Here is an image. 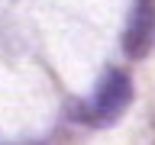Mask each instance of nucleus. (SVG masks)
Returning <instances> with one entry per match:
<instances>
[{
	"instance_id": "nucleus-1",
	"label": "nucleus",
	"mask_w": 155,
	"mask_h": 145,
	"mask_svg": "<svg viewBox=\"0 0 155 145\" xmlns=\"http://www.w3.org/2000/svg\"><path fill=\"white\" fill-rule=\"evenodd\" d=\"M129 100H133V81H129L126 71H116L113 68V71H107L104 81L97 84L94 100H91V106L84 110L81 119H87L91 126H110V123H116V119L126 113Z\"/></svg>"
},
{
	"instance_id": "nucleus-2",
	"label": "nucleus",
	"mask_w": 155,
	"mask_h": 145,
	"mask_svg": "<svg viewBox=\"0 0 155 145\" xmlns=\"http://www.w3.org/2000/svg\"><path fill=\"white\" fill-rule=\"evenodd\" d=\"M152 42H155V0H136L123 29V52L126 58L139 61L152 52Z\"/></svg>"
},
{
	"instance_id": "nucleus-3",
	"label": "nucleus",
	"mask_w": 155,
	"mask_h": 145,
	"mask_svg": "<svg viewBox=\"0 0 155 145\" xmlns=\"http://www.w3.org/2000/svg\"><path fill=\"white\" fill-rule=\"evenodd\" d=\"M152 132H155V116H152Z\"/></svg>"
}]
</instances>
